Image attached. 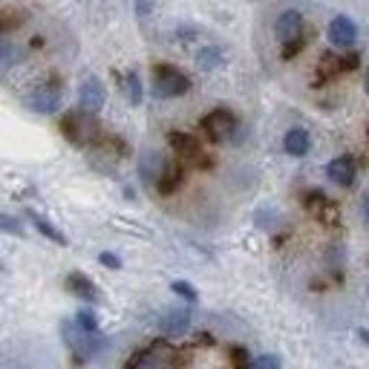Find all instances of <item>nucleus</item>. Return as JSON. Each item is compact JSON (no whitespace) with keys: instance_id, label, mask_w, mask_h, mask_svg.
Returning <instances> with one entry per match:
<instances>
[{"instance_id":"nucleus-31","label":"nucleus","mask_w":369,"mask_h":369,"mask_svg":"<svg viewBox=\"0 0 369 369\" xmlns=\"http://www.w3.org/2000/svg\"><path fill=\"white\" fill-rule=\"evenodd\" d=\"M136 12H139V15H147V12H150V0H136Z\"/></svg>"},{"instance_id":"nucleus-18","label":"nucleus","mask_w":369,"mask_h":369,"mask_svg":"<svg viewBox=\"0 0 369 369\" xmlns=\"http://www.w3.org/2000/svg\"><path fill=\"white\" fill-rule=\"evenodd\" d=\"M24 58V52L17 49L15 44H6V41H0V69H9V67H15L17 61Z\"/></svg>"},{"instance_id":"nucleus-21","label":"nucleus","mask_w":369,"mask_h":369,"mask_svg":"<svg viewBox=\"0 0 369 369\" xmlns=\"http://www.w3.org/2000/svg\"><path fill=\"white\" fill-rule=\"evenodd\" d=\"M320 79L326 81V79H335V75L341 72V58L338 55H332V52H326L323 58H320Z\"/></svg>"},{"instance_id":"nucleus-17","label":"nucleus","mask_w":369,"mask_h":369,"mask_svg":"<svg viewBox=\"0 0 369 369\" xmlns=\"http://www.w3.org/2000/svg\"><path fill=\"white\" fill-rule=\"evenodd\" d=\"M122 81H124L122 87H124V92H127L130 104H139V101H142V81H139V72H127Z\"/></svg>"},{"instance_id":"nucleus-28","label":"nucleus","mask_w":369,"mask_h":369,"mask_svg":"<svg viewBox=\"0 0 369 369\" xmlns=\"http://www.w3.org/2000/svg\"><path fill=\"white\" fill-rule=\"evenodd\" d=\"M358 64H361V55L349 52V55L341 58V72H352V69H358Z\"/></svg>"},{"instance_id":"nucleus-4","label":"nucleus","mask_w":369,"mask_h":369,"mask_svg":"<svg viewBox=\"0 0 369 369\" xmlns=\"http://www.w3.org/2000/svg\"><path fill=\"white\" fill-rule=\"evenodd\" d=\"M167 142H170V147H173V153L182 159V162H193L197 167H211V159L202 153V145L193 139L190 133H182V130H173L170 136H167Z\"/></svg>"},{"instance_id":"nucleus-24","label":"nucleus","mask_w":369,"mask_h":369,"mask_svg":"<svg viewBox=\"0 0 369 369\" xmlns=\"http://www.w3.org/2000/svg\"><path fill=\"white\" fill-rule=\"evenodd\" d=\"M326 202H329V197H326L323 190H309L306 197H303V205H306L309 211H312V213H318V211H320Z\"/></svg>"},{"instance_id":"nucleus-11","label":"nucleus","mask_w":369,"mask_h":369,"mask_svg":"<svg viewBox=\"0 0 369 369\" xmlns=\"http://www.w3.org/2000/svg\"><path fill=\"white\" fill-rule=\"evenodd\" d=\"M67 288H69V295H75L79 300H87V303L99 300V286H95L87 274H81V271H72V274H67Z\"/></svg>"},{"instance_id":"nucleus-9","label":"nucleus","mask_w":369,"mask_h":369,"mask_svg":"<svg viewBox=\"0 0 369 369\" xmlns=\"http://www.w3.org/2000/svg\"><path fill=\"white\" fill-rule=\"evenodd\" d=\"M326 177L332 179L335 185H341V188H352L355 185V177H358V167H355V162L349 159V156H338V159L329 162Z\"/></svg>"},{"instance_id":"nucleus-20","label":"nucleus","mask_w":369,"mask_h":369,"mask_svg":"<svg viewBox=\"0 0 369 369\" xmlns=\"http://www.w3.org/2000/svg\"><path fill=\"white\" fill-rule=\"evenodd\" d=\"M197 64H199L202 69H217V67L222 64V52H220L217 47H205V49L197 55Z\"/></svg>"},{"instance_id":"nucleus-2","label":"nucleus","mask_w":369,"mask_h":369,"mask_svg":"<svg viewBox=\"0 0 369 369\" xmlns=\"http://www.w3.org/2000/svg\"><path fill=\"white\" fill-rule=\"evenodd\" d=\"M190 90V79L170 64H159L153 69V95L156 99H179Z\"/></svg>"},{"instance_id":"nucleus-16","label":"nucleus","mask_w":369,"mask_h":369,"mask_svg":"<svg viewBox=\"0 0 369 369\" xmlns=\"http://www.w3.org/2000/svg\"><path fill=\"white\" fill-rule=\"evenodd\" d=\"M75 326H79L81 332H87V335L99 332V315H95L92 309H81V312H75Z\"/></svg>"},{"instance_id":"nucleus-32","label":"nucleus","mask_w":369,"mask_h":369,"mask_svg":"<svg viewBox=\"0 0 369 369\" xmlns=\"http://www.w3.org/2000/svg\"><path fill=\"white\" fill-rule=\"evenodd\" d=\"M363 217H366V222H369V193L363 197Z\"/></svg>"},{"instance_id":"nucleus-5","label":"nucleus","mask_w":369,"mask_h":369,"mask_svg":"<svg viewBox=\"0 0 369 369\" xmlns=\"http://www.w3.org/2000/svg\"><path fill=\"white\" fill-rule=\"evenodd\" d=\"M104 101H107V90H104V84L95 79V75H90V79H84V84H81V90H79V107H81V113H90V115H95L101 107H104Z\"/></svg>"},{"instance_id":"nucleus-8","label":"nucleus","mask_w":369,"mask_h":369,"mask_svg":"<svg viewBox=\"0 0 369 369\" xmlns=\"http://www.w3.org/2000/svg\"><path fill=\"white\" fill-rule=\"evenodd\" d=\"M274 32L280 38V44H291V41H300L303 38V15L297 9H286L277 15V24Z\"/></svg>"},{"instance_id":"nucleus-10","label":"nucleus","mask_w":369,"mask_h":369,"mask_svg":"<svg viewBox=\"0 0 369 369\" xmlns=\"http://www.w3.org/2000/svg\"><path fill=\"white\" fill-rule=\"evenodd\" d=\"M159 326L167 338H182L190 329V312H185V309H167L159 320Z\"/></svg>"},{"instance_id":"nucleus-25","label":"nucleus","mask_w":369,"mask_h":369,"mask_svg":"<svg viewBox=\"0 0 369 369\" xmlns=\"http://www.w3.org/2000/svg\"><path fill=\"white\" fill-rule=\"evenodd\" d=\"M315 217L320 220V222H326V225H338V220H341V211H338V205L335 202H326Z\"/></svg>"},{"instance_id":"nucleus-19","label":"nucleus","mask_w":369,"mask_h":369,"mask_svg":"<svg viewBox=\"0 0 369 369\" xmlns=\"http://www.w3.org/2000/svg\"><path fill=\"white\" fill-rule=\"evenodd\" d=\"M21 24H24V12L0 6V32H12V29H17Z\"/></svg>"},{"instance_id":"nucleus-26","label":"nucleus","mask_w":369,"mask_h":369,"mask_svg":"<svg viewBox=\"0 0 369 369\" xmlns=\"http://www.w3.org/2000/svg\"><path fill=\"white\" fill-rule=\"evenodd\" d=\"M231 363L234 369H251V355L245 346H231Z\"/></svg>"},{"instance_id":"nucleus-22","label":"nucleus","mask_w":369,"mask_h":369,"mask_svg":"<svg viewBox=\"0 0 369 369\" xmlns=\"http://www.w3.org/2000/svg\"><path fill=\"white\" fill-rule=\"evenodd\" d=\"M0 231L3 234H12V237H24V222L12 217V213H0Z\"/></svg>"},{"instance_id":"nucleus-6","label":"nucleus","mask_w":369,"mask_h":369,"mask_svg":"<svg viewBox=\"0 0 369 369\" xmlns=\"http://www.w3.org/2000/svg\"><path fill=\"white\" fill-rule=\"evenodd\" d=\"M26 107L35 110V113H41V115H52V113H58V107H61V90L49 87V84L38 87V90H32L26 95Z\"/></svg>"},{"instance_id":"nucleus-34","label":"nucleus","mask_w":369,"mask_h":369,"mask_svg":"<svg viewBox=\"0 0 369 369\" xmlns=\"http://www.w3.org/2000/svg\"><path fill=\"white\" fill-rule=\"evenodd\" d=\"M366 136H369V130H366Z\"/></svg>"},{"instance_id":"nucleus-27","label":"nucleus","mask_w":369,"mask_h":369,"mask_svg":"<svg viewBox=\"0 0 369 369\" xmlns=\"http://www.w3.org/2000/svg\"><path fill=\"white\" fill-rule=\"evenodd\" d=\"M251 369H280V358H277V355H260V358H251Z\"/></svg>"},{"instance_id":"nucleus-1","label":"nucleus","mask_w":369,"mask_h":369,"mask_svg":"<svg viewBox=\"0 0 369 369\" xmlns=\"http://www.w3.org/2000/svg\"><path fill=\"white\" fill-rule=\"evenodd\" d=\"M61 130L64 136L72 142V145H99V122H95V115L90 113H81V110H72L61 119Z\"/></svg>"},{"instance_id":"nucleus-7","label":"nucleus","mask_w":369,"mask_h":369,"mask_svg":"<svg viewBox=\"0 0 369 369\" xmlns=\"http://www.w3.org/2000/svg\"><path fill=\"white\" fill-rule=\"evenodd\" d=\"M329 44L332 47H341V49H349L355 41H358V26L352 17H346V15H338L332 17V24H329Z\"/></svg>"},{"instance_id":"nucleus-30","label":"nucleus","mask_w":369,"mask_h":369,"mask_svg":"<svg viewBox=\"0 0 369 369\" xmlns=\"http://www.w3.org/2000/svg\"><path fill=\"white\" fill-rule=\"evenodd\" d=\"M303 49V38H300V41H291V44H283V58H286V61H288V58H295L297 52Z\"/></svg>"},{"instance_id":"nucleus-13","label":"nucleus","mask_w":369,"mask_h":369,"mask_svg":"<svg viewBox=\"0 0 369 369\" xmlns=\"http://www.w3.org/2000/svg\"><path fill=\"white\" fill-rule=\"evenodd\" d=\"M283 147H286L288 156L300 159V156H306V153H309V147H312V139H309V133L303 127H291L286 133V139H283Z\"/></svg>"},{"instance_id":"nucleus-3","label":"nucleus","mask_w":369,"mask_h":369,"mask_svg":"<svg viewBox=\"0 0 369 369\" xmlns=\"http://www.w3.org/2000/svg\"><path fill=\"white\" fill-rule=\"evenodd\" d=\"M202 133L208 136L211 142H228L231 136L237 133V115L225 110V107H217V110H211L208 115H202V122H199Z\"/></svg>"},{"instance_id":"nucleus-23","label":"nucleus","mask_w":369,"mask_h":369,"mask_svg":"<svg viewBox=\"0 0 369 369\" xmlns=\"http://www.w3.org/2000/svg\"><path fill=\"white\" fill-rule=\"evenodd\" d=\"M170 288H173V291H177V295H179V297H185L188 303H197V300H199V291H197V288H193L190 283H185V280H173V283H170Z\"/></svg>"},{"instance_id":"nucleus-12","label":"nucleus","mask_w":369,"mask_h":369,"mask_svg":"<svg viewBox=\"0 0 369 369\" xmlns=\"http://www.w3.org/2000/svg\"><path fill=\"white\" fill-rule=\"evenodd\" d=\"M165 165H167V159L162 156L159 150H147L145 156H142V162H139V177H142V182L156 185L159 177H162V170H165Z\"/></svg>"},{"instance_id":"nucleus-15","label":"nucleus","mask_w":369,"mask_h":369,"mask_svg":"<svg viewBox=\"0 0 369 369\" xmlns=\"http://www.w3.org/2000/svg\"><path fill=\"white\" fill-rule=\"evenodd\" d=\"M26 217H29V222H32V225H35L38 231H41V234H44L47 240H52L55 245H67V237H64L61 231H58V228H55V225H52L49 220H44L41 213H35V211H26Z\"/></svg>"},{"instance_id":"nucleus-29","label":"nucleus","mask_w":369,"mask_h":369,"mask_svg":"<svg viewBox=\"0 0 369 369\" xmlns=\"http://www.w3.org/2000/svg\"><path fill=\"white\" fill-rule=\"evenodd\" d=\"M99 263L107 265V268H113V271H115V268H122V260L115 257V254H110V251H101V254H99Z\"/></svg>"},{"instance_id":"nucleus-33","label":"nucleus","mask_w":369,"mask_h":369,"mask_svg":"<svg viewBox=\"0 0 369 369\" xmlns=\"http://www.w3.org/2000/svg\"><path fill=\"white\" fill-rule=\"evenodd\" d=\"M363 90H366V95H369V67H366V79H363Z\"/></svg>"},{"instance_id":"nucleus-14","label":"nucleus","mask_w":369,"mask_h":369,"mask_svg":"<svg viewBox=\"0 0 369 369\" xmlns=\"http://www.w3.org/2000/svg\"><path fill=\"white\" fill-rule=\"evenodd\" d=\"M182 179H185L182 162H167L165 170H162V177H159V182H156V190L159 193H173V190L182 185Z\"/></svg>"}]
</instances>
